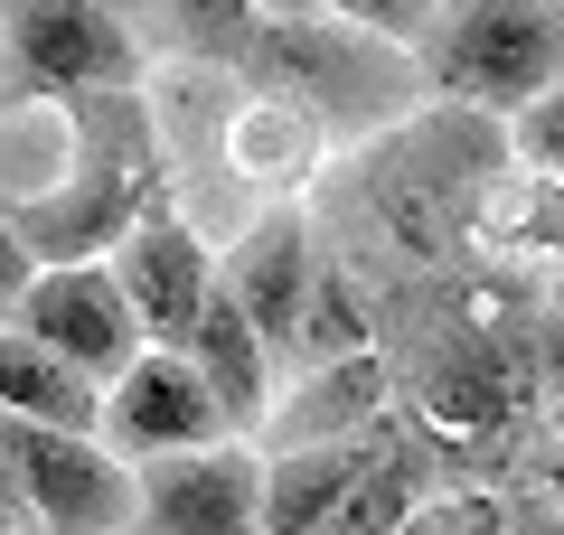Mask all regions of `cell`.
Masks as SVG:
<instances>
[{"mask_svg": "<svg viewBox=\"0 0 564 535\" xmlns=\"http://www.w3.org/2000/svg\"><path fill=\"white\" fill-rule=\"evenodd\" d=\"M0 516L39 535V507H29V414L0 404Z\"/></svg>", "mask_w": 564, "mask_h": 535, "instance_id": "cell-18", "label": "cell"}, {"mask_svg": "<svg viewBox=\"0 0 564 535\" xmlns=\"http://www.w3.org/2000/svg\"><path fill=\"white\" fill-rule=\"evenodd\" d=\"M104 441L122 460H170V451H207V441H236L226 423L217 385L198 376V357L188 348H141L113 385H104Z\"/></svg>", "mask_w": 564, "mask_h": 535, "instance_id": "cell-5", "label": "cell"}, {"mask_svg": "<svg viewBox=\"0 0 564 535\" xmlns=\"http://www.w3.org/2000/svg\"><path fill=\"white\" fill-rule=\"evenodd\" d=\"M414 57L433 103H470L508 122L564 85V0H443Z\"/></svg>", "mask_w": 564, "mask_h": 535, "instance_id": "cell-3", "label": "cell"}, {"mask_svg": "<svg viewBox=\"0 0 564 535\" xmlns=\"http://www.w3.org/2000/svg\"><path fill=\"white\" fill-rule=\"evenodd\" d=\"M508 141H518L527 170H555L564 178V85H555V95H536L527 113H508Z\"/></svg>", "mask_w": 564, "mask_h": 535, "instance_id": "cell-17", "label": "cell"}, {"mask_svg": "<svg viewBox=\"0 0 564 535\" xmlns=\"http://www.w3.org/2000/svg\"><path fill=\"white\" fill-rule=\"evenodd\" d=\"M20 329L47 338V348H57L66 367H85L95 385H113L122 367L151 348V329H141L132 292H122L113 254H95V263H39V282H29V301H20Z\"/></svg>", "mask_w": 564, "mask_h": 535, "instance_id": "cell-6", "label": "cell"}, {"mask_svg": "<svg viewBox=\"0 0 564 535\" xmlns=\"http://www.w3.org/2000/svg\"><path fill=\"white\" fill-rule=\"evenodd\" d=\"M545 301H555V310H564V282H555V292H545Z\"/></svg>", "mask_w": 564, "mask_h": 535, "instance_id": "cell-27", "label": "cell"}, {"mask_svg": "<svg viewBox=\"0 0 564 535\" xmlns=\"http://www.w3.org/2000/svg\"><path fill=\"white\" fill-rule=\"evenodd\" d=\"M151 85V39L104 0H0V113Z\"/></svg>", "mask_w": 564, "mask_h": 535, "instance_id": "cell-4", "label": "cell"}, {"mask_svg": "<svg viewBox=\"0 0 564 535\" xmlns=\"http://www.w3.org/2000/svg\"><path fill=\"white\" fill-rule=\"evenodd\" d=\"M311 282H321V236H311L302 207H273V217H254L236 244H226V292L245 301V319L263 329V348L282 357V376L302 367V310H311Z\"/></svg>", "mask_w": 564, "mask_h": 535, "instance_id": "cell-10", "label": "cell"}, {"mask_svg": "<svg viewBox=\"0 0 564 535\" xmlns=\"http://www.w3.org/2000/svg\"><path fill=\"white\" fill-rule=\"evenodd\" d=\"M404 404V357L395 348H358L329 367H292L263 423V451H321V441H358Z\"/></svg>", "mask_w": 564, "mask_h": 535, "instance_id": "cell-9", "label": "cell"}, {"mask_svg": "<svg viewBox=\"0 0 564 535\" xmlns=\"http://www.w3.org/2000/svg\"><path fill=\"white\" fill-rule=\"evenodd\" d=\"M470 244L499 254V263H564V178L508 160L480 198H470Z\"/></svg>", "mask_w": 564, "mask_h": 535, "instance_id": "cell-14", "label": "cell"}, {"mask_svg": "<svg viewBox=\"0 0 564 535\" xmlns=\"http://www.w3.org/2000/svg\"><path fill=\"white\" fill-rule=\"evenodd\" d=\"M263 10H321V0H263Z\"/></svg>", "mask_w": 564, "mask_h": 535, "instance_id": "cell-25", "label": "cell"}, {"mask_svg": "<svg viewBox=\"0 0 564 535\" xmlns=\"http://www.w3.org/2000/svg\"><path fill=\"white\" fill-rule=\"evenodd\" d=\"M0 404L57 433H104V385L85 367H66L47 338H29L20 319H0Z\"/></svg>", "mask_w": 564, "mask_h": 535, "instance_id": "cell-15", "label": "cell"}, {"mask_svg": "<svg viewBox=\"0 0 564 535\" xmlns=\"http://www.w3.org/2000/svg\"><path fill=\"white\" fill-rule=\"evenodd\" d=\"M104 10H122V20H132L141 39H151V0H104Z\"/></svg>", "mask_w": 564, "mask_h": 535, "instance_id": "cell-24", "label": "cell"}, {"mask_svg": "<svg viewBox=\"0 0 564 535\" xmlns=\"http://www.w3.org/2000/svg\"><path fill=\"white\" fill-rule=\"evenodd\" d=\"M29 282H39V254H29V236L10 226V207H0V319H20Z\"/></svg>", "mask_w": 564, "mask_h": 535, "instance_id": "cell-21", "label": "cell"}, {"mask_svg": "<svg viewBox=\"0 0 564 535\" xmlns=\"http://www.w3.org/2000/svg\"><path fill=\"white\" fill-rule=\"evenodd\" d=\"M113 273H122V292H132V310H141V329H151V348H188V329H198V310L217 301V244L198 236V217H188L180 198H151L132 217V236L113 244Z\"/></svg>", "mask_w": 564, "mask_h": 535, "instance_id": "cell-7", "label": "cell"}, {"mask_svg": "<svg viewBox=\"0 0 564 535\" xmlns=\"http://www.w3.org/2000/svg\"><path fill=\"white\" fill-rule=\"evenodd\" d=\"M321 10H339V20H358V29H386V39L423 47V29H433L443 0H321Z\"/></svg>", "mask_w": 564, "mask_h": 535, "instance_id": "cell-19", "label": "cell"}, {"mask_svg": "<svg viewBox=\"0 0 564 535\" xmlns=\"http://www.w3.org/2000/svg\"><path fill=\"white\" fill-rule=\"evenodd\" d=\"M536 479H545V489L564 498V441H555V433H545V451H536Z\"/></svg>", "mask_w": 564, "mask_h": 535, "instance_id": "cell-22", "label": "cell"}, {"mask_svg": "<svg viewBox=\"0 0 564 535\" xmlns=\"http://www.w3.org/2000/svg\"><path fill=\"white\" fill-rule=\"evenodd\" d=\"M254 29H263V0H151V47L180 66H226L236 76Z\"/></svg>", "mask_w": 564, "mask_h": 535, "instance_id": "cell-16", "label": "cell"}, {"mask_svg": "<svg viewBox=\"0 0 564 535\" xmlns=\"http://www.w3.org/2000/svg\"><path fill=\"white\" fill-rule=\"evenodd\" d=\"M518 160L499 113H470V103H423L414 122L395 132L358 141L348 170L329 178V217L339 226H367L395 263L414 273H443V263L470 254V198H480L489 178Z\"/></svg>", "mask_w": 564, "mask_h": 535, "instance_id": "cell-1", "label": "cell"}, {"mask_svg": "<svg viewBox=\"0 0 564 535\" xmlns=\"http://www.w3.org/2000/svg\"><path fill=\"white\" fill-rule=\"evenodd\" d=\"M499 516H508V535H564V498L545 489V479H527V489H499Z\"/></svg>", "mask_w": 564, "mask_h": 535, "instance_id": "cell-20", "label": "cell"}, {"mask_svg": "<svg viewBox=\"0 0 564 535\" xmlns=\"http://www.w3.org/2000/svg\"><path fill=\"white\" fill-rule=\"evenodd\" d=\"M386 423L358 433V441H321V451H263V535H329L339 526V507L367 489V470H377V451H386Z\"/></svg>", "mask_w": 564, "mask_h": 535, "instance_id": "cell-11", "label": "cell"}, {"mask_svg": "<svg viewBox=\"0 0 564 535\" xmlns=\"http://www.w3.org/2000/svg\"><path fill=\"white\" fill-rule=\"evenodd\" d=\"M188 357H198V376L217 385V404H226V423H236V441H263L273 395H282V357L263 348V329L245 319V301L226 292V273H217V301L198 310V329H188Z\"/></svg>", "mask_w": 564, "mask_h": 535, "instance_id": "cell-12", "label": "cell"}, {"mask_svg": "<svg viewBox=\"0 0 564 535\" xmlns=\"http://www.w3.org/2000/svg\"><path fill=\"white\" fill-rule=\"evenodd\" d=\"M0 535H29V526H10V516H0Z\"/></svg>", "mask_w": 564, "mask_h": 535, "instance_id": "cell-26", "label": "cell"}, {"mask_svg": "<svg viewBox=\"0 0 564 535\" xmlns=\"http://www.w3.org/2000/svg\"><path fill=\"white\" fill-rule=\"evenodd\" d=\"M217 141H226V170L236 178H263V188H302L321 170L329 132L302 113L292 95H263V85H226V113H217Z\"/></svg>", "mask_w": 564, "mask_h": 535, "instance_id": "cell-13", "label": "cell"}, {"mask_svg": "<svg viewBox=\"0 0 564 535\" xmlns=\"http://www.w3.org/2000/svg\"><path fill=\"white\" fill-rule=\"evenodd\" d=\"M132 535H263V441L141 460V526Z\"/></svg>", "mask_w": 564, "mask_h": 535, "instance_id": "cell-8", "label": "cell"}, {"mask_svg": "<svg viewBox=\"0 0 564 535\" xmlns=\"http://www.w3.org/2000/svg\"><path fill=\"white\" fill-rule=\"evenodd\" d=\"M536 423H545V433H555V441H564V385H555V395H545V404H536Z\"/></svg>", "mask_w": 564, "mask_h": 535, "instance_id": "cell-23", "label": "cell"}, {"mask_svg": "<svg viewBox=\"0 0 564 535\" xmlns=\"http://www.w3.org/2000/svg\"><path fill=\"white\" fill-rule=\"evenodd\" d=\"M236 76L263 85V95H292L329 141H377L433 103L414 47L386 39V29L339 20V10H263Z\"/></svg>", "mask_w": 564, "mask_h": 535, "instance_id": "cell-2", "label": "cell"}]
</instances>
